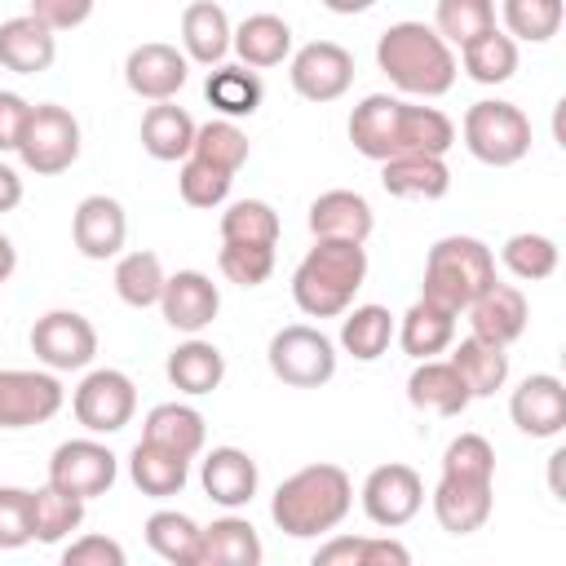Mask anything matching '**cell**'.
I'll list each match as a JSON object with an SVG mask.
<instances>
[{
    "instance_id": "obj_1",
    "label": "cell",
    "mask_w": 566,
    "mask_h": 566,
    "mask_svg": "<svg viewBox=\"0 0 566 566\" xmlns=\"http://www.w3.org/2000/svg\"><path fill=\"white\" fill-rule=\"evenodd\" d=\"M354 509V482L340 464H305L274 486L270 517L292 539H314L336 531Z\"/></svg>"
},
{
    "instance_id": "obj_2",
    "label": "cell",
    "mask_w": 566,
    "mask_h": 566,
    "mask_svg": "<svg viewBox=\"0 0 566 566\" xmlns=\"http://www.w3.org/2000/svg\"><path fill=\"white\" fill-rule=\"evenodd\" d=\"M376 66L389 75L394 88H402L411 97H442V93H451V84L460 75L451 44L424 22L385 27L376 40Z\"/></svg>"
},
{
    "instance_id": "obj_3",
    "label": "cell",
    "mask_w": 566,
    "mask_h": 566,
    "mask_svg": "<svg viewBox=\"0 0 566 566\" xmlns=\"http://www.w3.org/2000/svg\"><path fill=\"white\" fill-rule=\"evenodd\" d=\"M367 279V248L354 239H314L292 270V301L310 318H336L354 305Z\"/></svg>"
},
{
    "instance_id": "obj_4",
    "label": "cell",
    "mask_w": 566,
    "mask_h": 566,
    "mask_svg": "<svg viewBox=\"0 0 566 566\" xmlns=\"http://www.w3.org/2000/svg\"><path fill=\"white\" fill-rule=\"evenodd\" d=\"M495 283V256L482 239L473 234H447L429 248L424 256V283L420 296L447 305V310H464L482 287Z\"/></svg>"
},
{
    "instance_id": "obj_5",
    "label": "cell",
    "mask_w": 566,
    "mask_h": 566,
    "mask_svg": "<svg viewBox=\"0 0 566 566\" xmlns=\"http://www.w3.org/2000/svg\"><path fill=\"white\" fill-rule=\"evenodd\" d=\"M464 146L478 164H491V168H509L517 159L531 155V119L513 106V102H500V97H482L464 111Z\"/></svg>"
},
{
    "instance_id": "obj_6",
    "label": "cell",
    "mask_w": 566,
    "mask_h": 566,
    "mask_svg": "<svg viewBox=\"0 0 566 566\" xmlns=\"http://www.w3.org/2000/svg\"><path fill=\"white\" fill-rule=\"evenodd\" d=\"M18 159L35 177H57L80 159V119L57 106V102H35L27 111L22 137H18Z\"/></svg>"
},
{
    "instance_id": "obj_7",
    "label": "cell",
    "mask_w": 566,
    "mask_h": 566,
    "mask_svg": "<svg viewBox=\"0 0 566 566\" xmlns=\"http://www.w3.org/2000/svg\"><path fill=\"white\" fill-rule=\"evenodd\" d=\"M265 358H270V371L292 389H318L336 376V345L310 323L279 327L270 336Z\"/></svg>"
},
{
    "instance_id": "obj_8",
    "label": "cell",
    "mask_w": 566,
    "mask_h": 566,
    "mask_svg": "<svg viewBox=\"0 0 566 566\" xmlns=\"http://www.w3.org/2000/svg\"><path fill=\"white\" fill-rule=\"evenodd\" d=\"M66 389L57 371L35 367H4L0 371V429H31L62 411Z\"/></svg>"
},
{
    "instance_id": "obj_9",
    "label": "cell",
    "mask_w": 566,
    "mask_h": 566,
    "mask_svg": "<svg viewBox=\"0 0 566 566\" xmlns=\"http://www.w3.org/2000/svg\"><path fill=\"white\" fill-rule=\"evenodd\" d=\"M71 411L88 433H119L137 411V389L119 367H97L75 385Z\"/></svg>"
},
{
    "instance_id": "obj_10",
    "label": "cell",
    "mask_w": 566,
    "mask_h": 566,
    "mask_svg": "<svg viewBox=\"0 0 566 566\" xmlns=\"http://www.w3.org/2000/svg\"><path fill=\"white\" fill-rule=\"evenodd\" d=\"M31 354L49 367V371H80L93 363L97 354V332L84 314L75 310H49L35 318L31 327Z\"/></svg>"
},
{
    "instance_id": "obj_11",
    "label": "cell",
    "mask_w": 566,
    "mask_h": 566,
    "mask_svg": "<svg viewBox=\"0 0 566 566\" xmlns=\"http://www.w3.org/2000/svg\"><path fill=\"white\" fill-rule=\"evenodd\" d=\"M358 500H363V513H367L376 526L398 531V526H407V522L424 509V482H420V473H416L411 464L389 460V464H376V469L367 473Z\"/></svg>"
},
{
    "instance_id": "obj_12",
    "label": "cell",
    "mask_w": 566,
    "mask_h": 566,
    "mask_svg": "<svg viewBox=\"0 0 566 566\" xmlns=\"http://www.w3.org/2000/svg\"><path fill=\"white\" fill-rule=\"evenodd\" d=\"M287 80L305 102H336L354 84V53L336 40H310L292 53Z\"/></svg>"
},
{
    "instance_id": "obj_13",
    "label": "cell",
    "mask_w": 566,
    "mask_h": 566,
    "mask_svg": "<svg viewBox=\"0 0 566 566\" xmlns=\"http://www.w3.org/2000/svg\"><path fill=\"white\" fill-rule=\"evenodd\" d=\"M115 473H119L115 451H111L106 442H97V438H71V442H62V447L53 451V460H49V482H53L57 491L80 495V500L106 495V491L115 486Z\"/></svg>"
},
{
    "instance_id": "obj_14",
    "label": "cell",
    "mask_w": 566,
    "mask_h": 566,
    "mask_svg": "<svg viewBox=\"0 0 566 566\" xmlns=\"http://www.w3.org/2000/svg\"><path fill=\"white\" fill-rule=\"evenodd\" d=\"M186 75L190 57L164 40H146L124 57V84L146 102H172L186 88Z\"/></svg>"
},
{
    "instance_id": "obj_15",
    "label": "cell",
    "mask_w": 566,
    "mask_h": 566,
    "mask_svg": "<svg viewBox=\"0 0 566 566\" xmlns=\"http://www.w3.org/2000/svg\"><path fill=\"white\" fill-rule=\"evenodd\" d=\"M159 310H164V323H168L172 332L199 336V332L217 318L221 292H217V283H212L203 270H177V274L164 279Z\"/></svg>"
},
{
    "instance_id": "obj_16",
    "label": "cell",
    "mask_w": 566,
    "mask_h": 566,
    "mask_svg": "<svg viewBox=\"0 0 566 566\" xmlns=\"http://www.w3.org/2000/svg\"><path fill=\"white\" fill-rule=\"evenodd\" d=\"M495 509V482L486 478H460V473H442L433 486V517L442 531L451 535H473L486 526Z\"/></svg>"
},
{
    "instance_id": "obj_17",
    "label": "cell",
    "mask_w": 566,
    "mask_h": 566,
    "mask_svg": "<svg viewBox=\"0 0 566 566\" xmlns=\"http://www.w3.org/2000/svg\"><path fill=\"white\" fill-rule=\"evenodd\" d=\"M71 239H75L80 256H88V261L119 256L124 252V239H128L124 203L111 199V195H84L75 203V217H71Z\"/></svg>"
},
{
    "instance_id": "obj_18",
    "label": "cell",
    "mask_w": 566,
    "mask_h": 566,
    "mask_svg": "<svg viewBox=\"0 0 566 566\" xmlns=\"http://www.w3.org/2000/svg\"><path fill=\"white\" fill-rule=\"evenodd\" d=\"M509 416L526 438H557L566 429V385L553 371L526 376L509 398Z\"/></svg>"
},
{
    "instance_id": "obj_19",
    "label": "cell",
    "mask_w": 566,
    "mask_h": 566,
    "mask_svg": "<svg viewBox=\"0 0 566 566\" xmlns=\"http://www.w3.org/2000/svg\"><path fill=\"white\" fill-rule=\"evenodd\" d=\"M464 314H469V332L473 336H482V340H491V345H513L522 332H526V318H531V305H526V296L513 287V283H491V287H482L469 305H464Z\"/></svg>"
},
{
    "instance_id": "obj_20",
    "label": "cell",
    "mask_w": 566,
    "mask_h": 566,
    "mask_svg": "<svg viewBox=\"0 0 566 566\" xmlns=\"http://www.w3.org/2000/svg\"><path fill=\"white\" fill-rule=\"evenodd\" d=\"M57 57V31H49L35 13H18L0 22V66L13 75H40Z\"/></svg>"
},
{
    "instance_id": "obj_21",
    "label": "cell",
    "mask_w": 566,
    "mask_h": 566,
    "mask_svg": "<svg viewBox=\"0 0 566 566\" xmlns=\"http://www.w3.org/2000/svg\"><path fill=\"white\" fill-rule=\"evenodd\" d=\"M199 482H203V491H208L212 504H221V509H243V504H252L261 473H256V460H252L248 451H239V447H212V451L203 455Z\"/></svg>"
},
{
    "instance_id": "obj_22",
    "label": "cell",
    "mask_w": 566,
    "mask_h": 566,
    "mask_svg": "<svg viewBox=\"0 0 566 566\" xmlns=\"http://www.w3.org/2000/svg\"><path fill=\"white\" fill-rule=\"evenodd\" d=\"M398 115H402V97L389 93H367L354 115H349V142L358 155L385 164L389 155H398Z\"/></svg>"
},
{
    "instance_id": "obj_23",
    "label": "cell",
    "mask_w": 566,
    "mask_h": 566,
    "mask_svg": "<svg viewBox=\"0 0 566 566\" xmlns=\"http://www.w3.org/2000/svg\"><path fill=\"white\" fill-rule=\"evenodd\" d=\"M407 402L429 416H460L473 402V394L464 389L451 358H420L416 371L407 376Z\"/></svg>"
},
{
    "instance_id": "obj_24",
    "label": "cell",
    "mask_w": 566,
    "mask_h": 566,
    "mask_svg": "<svg viewBox=\"0 0 566 566\" xmlns=\"http://www.w3.org/2000/svg\"><path fill=\"white\" fill-rule=\"evenodd\" d=\"M305 221H310V234L314 239H354V243H367V234L376 230L371 203L358 190H323L310 203V217Z\"/></svg>"
},
{
    "instance_id": "obj_25",
    "label": "cell",
    "mask_w": 566,
    "mask_h": 566,
    "mask_svg": "<svg viewBox=\"0 0 566 566\" xmlns=\"http://www.w3.org/2000/svg\"><path fill=\"white\" fill-rule=\"evenodd\" d=\"M380 186L394 199H442L451 190V168L447 155H389L380 168Z\"/></svg>"
},
{
    "instance_id": "obj_26",
    "label": "cell",
    "mask_w": 566,
    "mask_h": 566,
    "mask_svg": "<svg viewBox=\"0 0 566 566\" xmlns=\"http://www.w3.org/2000/svg\"><path fill=\"white\" fill-rule=\"evenodd\" d=\"M455 318H460L455 310H447V305L420 296V301L394 323V336H398L402 354H411L416 363H420V358H438V354L451 349V340H455Z\"/></svg>"
},
{
    "instance_id": "obj_27",
    "label": "cell",
    "mask_w": 566,
    "mask_h": 566,
    "mask_svg": "<svg viewBox=\"0 0 566 566\" xmlns=\"http://www.w3.org/2000/svg\"><path fill=\"white\" fill-rule=\"evenodd\" d=\"M261 562V539L248 517H217L212 526H199V548L195 566H256Z\"/></svg>"
},
{
    "instance_id": "obj_28",
    "label": "cell",
    "mask_w": 566,
    "mask_h": 566,
    "mask_svg": "<svg viewBox=\"0 0 566 566\" xmlns=\"http://www.w3.org/2000/svg\"><path fill=\"white\" fill-rule=\"evenodd\" d=\"M230 49L239 53L243 66L265 71L279 66L283 57H292V27L279 13H248L234 31H230Z\"/></svg>"
},
{
    "instance_id": "obj_29",
    "label": "cell",
    "mask_w": 566,
    "mask_h": 566,
    "mask_svg": "<svg viewBox=\"0 0 566 566\" xmlns=\"http://www.w3.org/2000/svg\"><path fill=\"white\" fill-rule=\"evenodd\" d=\"M230 18H226V9L221 4H212V0H195V4H186V13H181V53L190 57V62H199V66H217V62H226V53H230Z\"/></svg>"
},
{
    "instance_id": "obj_30",
    "label": "cell",
    "mask_w": 566,
    "mask_h": 566,
    "mask_svg": "<svg viewBox=\"0 0 566 566\" xmlns=\"http://www.w3.org/2000/svg\"><path fill=\"white\" fill-rule=\"evenodd\" d=\"M195 128H199V124L190 119L186 106H177V102H155V106L142 115V150H146L150 159H159V164H177V159L190 155Z\"/></svg>"
},
{
    "instance_id": "obj_31",
    "label": "cell",
    "mask_w": 566,
    "mask_h": 566,
    "mask_svg": "<svg viewBox=\"0 0 566 566\" xmlns=\"http://www.w3.org/2000/svg\"><path fill=\"white\" fill-rule=\"evenodd\" d=\"M142 438L159 442V447H168V451H177L186 460H195L203 451V442H208V424H203V416L190 402H159V407L146 411Z\"/></svg>"
},
{
    "instance_id": "obj_32",
    "label": "cell",
    "mask_w": 566,
    "mask_h": 566,
    "mask_svg": "<svg viewBox=\"0 0 566 566\" xmlns=\"http://www.w3.org/2000/svg\"><path fill=\"white\" fill-rule=\"evenodd\" d=\"M128 478H133V486L142 495L168 500V495H181V486L190 478V460L177 455V451H168V447H159V442H146L142 438L133 447V455H128Z\"/></svg>"
},
{
    "instance_id": "obj_33",
    "label": "cell",
    "mask_w": 566,
    "mask_h": 566,
    "mask_svg": "<svg viewBox=\"0 0 566 566\" xmlns=\"http://www.w3.org/2000/svg\"><path fill=\"white\" fill-rule=\"evenodd\" d=\"M203 97H208V106L221 119H243V115H256L265 88H261V75L252 66H243V62H217L208 71Z\"/></svg>"
},
{
    "instance_id": "obj_34",
    "label": "cell",
    "mask_w": 566,
    "mask_h": 566,
    "mask_svg": "<svg viewBox=\"0 0 566 566\" xmlns=\"http://www.w3.org/2000/svg\"><path fill=\"white\" fill-rule=\"evenodd\" d=\"M164 371H168L172 389H181V394L199 398V394H212V389L226 380V354H221L212 340L190 336L186 345H177V349L168 354Z\"/></svg>"
},
{
    "instance_id": "obj_35",
    "label": "cell",
    "mask_w": 566,
    "mask_h": 566,
    "mask_svg": "<svg viewBox=\"0 0 566 566\" xmlns=\"http://www.w3.org/2000/svg\"><path fill=\"white\" fill-rule=\"evenodd\" d=\"M451 367L460 371V380H464V389L473 398H491L509 380V354H504V345H491V340H482L473 332L451 349Z\"/></svg>"
},
{
    "instance_id": "obj_36",
    "label": "cell",
    "mask_w": 566,
    "mask_h": 566,
    "mask_svg": "<svg viewBox=\"0 0 566 566\" xmlns=\"http://www.w3.org/2000/svg\"><path fill=\"white\" fill-rule=\"evenodd\" d=\"M84 504L71 491H57L53 482H44L40 491H31V535L40 544H62L71 531L84 526Z\"/></svg>"
},
{
    "instance_id": "obj_37",
    "label": "cell",
    "mask_w": 566,
    "mask_h": 566,
    "mask_svg": "<svg viewBox=\"0 0 566 566\" xmlns=\"http://www.w3.org/2000/svg\"><path fill=\"white\" fill-rule=\"evenodd\" d=\"M394 340V314L385 305H354L340 318V349L358 363H376Z\"/></svg>"
},
{
    "instance_id": "obj_38",
    "label": "cell",
    "mask_w": 566,
    "mask_h": 566,
    "mask_svg": "<svg viewBox=\"0 0 566 566\" xmlns=\"http://www.w3.org/2000/svg\"><path fill=\"white\" fill-rule=\"evenodd\" d=\"M460 62H464L473 84H504L517 71V40L504 35L500 27H491V31H482L478 40H469L460 49Z\"/></svg>"
},
{
    "instance_id": "obj_39",
    "label": "cell",
    "mask_w": 566,
    "mask_h": 566,
    "mask_svg": "<svg viewBox=\"0 0 566 566\" xmlns=\"http://www.w3.org/2000/svg\"><path fill=\"white\" fill-rule=\"evenodd\" d=\"M455 146V124L438 111V106H411L402 102L398 115V155L416 150V155H447Z\"/></svg>"
},
{
    "instance_id": "obj_40",
    "label": "cell",
    "mask_w": 566,
    "mask_h": 566,
    "mask_svg": "<svg viewBox=\"0 0 566 566\" xmlns=\"http://www.w3.org/2000/svg\"><path fill=\"white\" fill-rule=\"evenodd\" d=\"M164 279H168V274H164L159 252L137 248V252H124V256L115 261V292H119V301H124V305H133V310L159 305Z\"/></svg>"
},
{
    "instance_id": "obj_41",
    "label": "cell",
    "mask_w": 566,
    "mask_h": 566,
    "mask_svg": "<svg viewBox=\"0 0 566 566\" xmlns=\"http://www.w3.org/2000/svg\"><path fill=\"white\" fill-rule=\"evenodd\" d=\"M146 544L172 562V566H195V548H199V522L190 513L177 509H159L146 517Z\"/></svg>"
},
{
    "instance_id": "obj_42",
    "label": "cell",
    "mask_w": 566,
    "mask_h": 566,
    "mask_svg": "<svg viewBox=\"0 0 566 566\" xmlns=\"http://www.w3.org/2000/svg\"><path fill=\"white\" fill-rule=\"evenodd\" d=\"M500 13H504V35L526 40V44H544L562 31L566 4L562 0H504Z\"/></svg>"
},
{
    "instance_id": "obj_43",
    "label": "cell",
    "mask_w": 566,
    "mask_h": 566,
    "mask_svg": "<svg viewBox=\"0 0 566 566\" xmlns=\"http://www.w3.org/2000/svg\"><path fill=\"white\" fill-rule=\"evenodd\" d=\"M195 159L212 164V168H226V172H239L248 164V133L234 124V119H208L195 128V146H190Z\"/></svg>"
},
{
    "instance_id": "obj_44",
    "label": "cell",
    "mask_w": 566,
    "mask_h": 566,
    "mask_svg": "<svg viewBox=\"0 0 566 566\" xmlns=\"http://www.w3.org/2000/svg\"><path fill=\"white\" fill-rule=\"evenodd\" d=\"M500 261L513 279H526V283H539L557 270V243L548 234H535V230H522V234H509L504 248H500Z\"/></svg>"
},
{
    "instance_id": "obj_45",
    "label": "cell",
    "mask_w": 566,
    "mask_h": 566,
    "mask_svg": "<svg viewBox=\"0 0 566 566\" xmlns=\"http://www.w3.org/2000/svg\"><path fill=\"white\" fill-rule=\"evenodd\" d=\"M221 239L226 243H279V212L265 199H234L221 212Z\"/></svg>"
},
{
    "instance_id": "obj_46",
    "label": "cell",
    "mask_w": 566,
    "mask_h": 566,
    "mask_svg": "<svg viewBox=\"0 0 566 566\" xmlns=\"http://www.w3.org/2000/svg\"><path fill=\"white\" fill-rule=\"evenodd\" d=\"M491 27H495V0H438L433 31L447 44H460L464 49L469 40H478Z\"/></svg>"
},
{
    "instance_id": "obj_47",
    "label": "cell",
    "mask_w": 566,
    "mask_h": 566,
    "mask_svg": "<svg viewBox=\"0 0 566 566\" xmlns=\"http://www.w3.org/2000/svg\"><path fill=\"white\" fill-rule=\"evenodd\" d=\"M230 186H234V172L212 168V164H203V159H195V155L181 159L177 190H181V199H186L190 208H217V203H226Z\"/></svg>"
},
{
    "instance_id": "obj_48",
    "label": "cell",
    "mask_w": 566,
    "mask_h": 566,
    "mask_svg": "<svg viewBox=\"0 0 566 566\" xmlns=\"http://www.w3.org/2000/svg\"><path fill=\"white\" fill-rule=\"evenodd\" d=\"M217 270L239 287H261L274 274V248L270 243H226L221 239Z\"/></svg>"
},
{
    "instance_id": "obj_49",
    "label": "cell",
    "mask_w": 566,
    "mask_h": 566,
    "mask_svg": "<svg viewBox=\"0 0 566 566\" xmlns=\"http://www.w3.org/2000/svg\"><path fill=\"white\" fill-rule=\"evenodd\" d=\"M442 473L495 482V447H491L482 433H460V438H451L447 451H442Z\"/></svg>"
},
{
    "instance_id": "obj_50",
    "label": "cell",
    "mask_w": 566,
    "mask_h": 566,
    "mask_svg": "<svg viewBox=\"0 0 566 566\" xmlns=\"http://www.w3.org/2000/svg\"><path fill=\"white\" fill-rule=\"evenodd\" d=\"M31 491L27 486H0V548L31 544Z\"/></svg>"
},
{
    "instance_id": "obj_51",
    "label": "cell",
    "mask_w": 566,
    "mask_h": 566,
    "mask_svg": "<svg viewBox=\"0 0 566 566\" xmlns=\"http://www.w3.org/2000/svg\"><path fill=\"white\" fill-rule=\"evenodd\" d=\"M62 566H124V544L111 535H80L62 548Z\"/></svg>"
},
{
    "instance_id": "obj_52",
    "label": "cell",
    "mask_w": 566,
    "mask_h": 566,
    "mask_svg": "<svg viewBox=\"0 0 566 566\" xmlns=\"http://www.w3.org/2000/svg\"><path fill=\"white\" fill-rule=\"evenodd\" d=\"M31 13L49 27V31H71L84 27L93 13V0H31Z\"/></svg>"
},
{
    "instance_id": "obj_53",
    "label": "cell",
    "mask_w": 566,
    "mask_h": 566,
    "mask_svg": "<svg viewBox=\"0 0 566 566\" xmlns=\"http://www.w3.org/2000/svg\"><path fill=\"white\" fill-rule=\"evenodd\" d=\"M27 111H31V102H27L22 93L0 88V155H4V150H18V137H22Z\"/></svg>"
},
{
    "instance_id": "obj_54",
    "label": "cell",
    "mask_w": 566,
    "mask_h": 566,
    "mask_svg": "<svg viewBox=\"0 0 566 566\" xmlns=\"http://www.w3.org/2000/svg\"><path fill=\"white\" fill-rule=\"evenodd\" d=\"M363 539L367 535H336L314 553V566H363Z\"/></svg>"
},
{
    "instance_id": "obj_55",
    "label": "cell",
    "mask_w": 566,
    "mask_h": 566,
    "mask_svg": "<svg viewBox=\"0 0 566 566\" xmlns=\"http://www.w3.org/2000/svg\"><path fill=\"white\" fill-rule=\"evenodd\" d=\"M407 562H411V553L398 539H389V535L363 539V566H407Z\"/></svg>"
},
{
    "instance_id": "obj_56",
    "label": "cell",
    "mask_w": 566,
    "mask_h": 566,
    "mask_svg": "<svg viewBox=\"0 0 566 566\" xmlns=\"http://www.w3.org/2000/svg\"><path fill=\"white\" fill-rule=\"evenodd\" d=\"M18 203H22V177L9 164H0V212H9Z\"/></svg>"
},
{
    "instance_id": "obj_57",
    "label": "cell",
    "mask_w": 566,
    "mask_h": 566,
    "mask_svg": "<svg viewBox=\"0 0 566 566\" xmlns=\"http://www.w3.org/2000/svg\"><path fill=\"white\" fill-rule=\"evenodd\" d=\"M13 270H18V248H13V239L0 230V283H9Z\"/></svg>"
},
{
    "instance_id": "obj_58",
    "label": "cell",
    "mask_w": 566,
    "mask_h": 566,
    "mask_svg": "<svg viewBox=\"0 0 566 566\" xmlns=\"http://www.w3.org/2000/svg\"><path fill=\"white\" fill-rule=\"evenodd\" d=\"M376 0H323L327 13H340V18H354V13H367Z\"/></svg>"
}]
</instances>
